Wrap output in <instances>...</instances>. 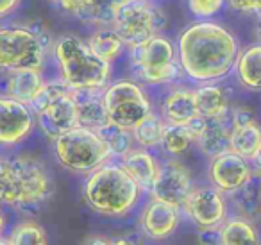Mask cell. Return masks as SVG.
Returning a JSON list of instances; mask_svg holds the SVG:
<instances>
[{
  "mask_svg": "<svg viewBox=\"0 0 261 245\" xmlns=\"http://www.w3.org/2000/svg\"><path fill=\"white\" fill-rule=\"evenodd\" d=\"M240 54L236 36L217 22H197L181 33L177 56L186 77L195 83H217L234 70Z\"/></svg>",
  "mask_w": 261,
  "mask_h": 245,
  "instance_id": "cell-1",
  "label": "cell"
},
{
  "mask_svg": "<svg viewBox=\"0 0 261 245\" xmlns=\"http://www.w3.org/2000/svg\"><path fill=\"white\" fill-rule=\"evenodd\" d=\"M143 190L133 177L116 163H108L88 174L83 186V197L95 213L104 216L129 215L140 202Z\"/></svg>",
  "mask_w": 261,
  "mask_h": 245,
  "instance_id": "cell-2",
  "label": "cell"
},
{
  "mask_svg": "<svg viewBox=\"0 0 261 245\" xmlns=\"http://www.w3.org/2000/svg\"><path fill=\"white\" fill-rule=\"evenodd\" d=\"M59 77L72 90H102L108 86L111 63L98 58L77 34H61L52 45Z\"/></svg>",
  "mask_w": 261,
  "mask_h": 245,
  "instance_id": "cell-3",
  "label": "cell"
},
{
  "mask_svg": "<svg viewBox=\"0 0 261 245\" xmlns=\"http://www.w3.org/2000/svg\"><path fill=\"white\" fill-rule=\"evenodd\" d=\"M54 191L43 165L27 156L0 158V204L29 208L47 201Z\"/></svg>",
  "mask_w": 261,
  "mask_h": 245,
  "instance_id": "cell-4",
  "label": "cell"
},
{
  "mask_svg": "<svg viewBox=\"0 0 261 245\" xmlns=\"http://www.w3.org/2000/svg\"><path fill=\"white\" fill-rule=\"evenodd\" d=\"M52 149L59 165L79 176H88L111 158V151L100 133L84 126L59 133L52 140Z\"/></svg>",
  "mask_w": 261,
  "mask_h": 245,
  "instance_id": "cell-5",
  "label": "cell"
},
{
  "mask_svg": "<svg viewBox=\"0 0 261 245\" xmlns=\"http://www.w3.org/2000/svg\"><path fill=\"white\" fill-rule=\"evenodd\" d=\"M54 41L41 27L2 26L0 27V70H41L47 51Z\"/></svg>",
  "mask_w": 261,
  "mask_h": 245,
  "instance_id": "cell-6",
  "label": "cell"
},
{
  "mask_svg": "<svg viewBox=\"0 0 261 245\" xmlns=\"http://www.w3.org/2000/svg\"><path fill=\"white\" fill-rule=\"evenodd\" d=\"M129 54L136 77L149 84L174 83L181 74L185 76L179 63L177 47L161 34H156L138 47L129 48Z\"/></svg>",
  "mask_w": 261,
  "mask_h": 245,
  "instance_id": "cell-7",
  "label": "cell"
},
{
  "mask_svg": "<svg viewBox=\"0 0 261 245\" xmlns=\"http://www.w3.org/2000/svg\"><path fill=\"white\" fill-rule=\"evenodd\" d=\"M167 23V16L152 0H129L116 13L113 29L118 33L127 48L149 41Z\"/></svg>",
  "mask_w": 261,
  "mask_h": 245,
  "instance_id": "cell-8",
  "label": "cell"
},
{
  "mask_svg": "<svg viewBox=\"0 0 261 245\" xmlns=\"http://www.w3.org/2000/svg\"><path fill=\"white\" fill-rule=\"evenodd\" d=\"M109 122L125 129H135L152 113V104L145 90L133 81H115L102 90Z\"/></svg>",
  "mask_w": 261,
  "mask_h": 245,
  "instance_id": "cell-9",
  "label": "cell"
},
{
  "mask_svg": "<svg viewBox=\"0 0 261 245\" xmlns=\"http://www.w3.org/2000/svg\"><path fill=\"white\" fill-rule=\"evenodd\" d=\"M224 195V191L213 184L193 186L182 204V209L199 229L217 231L227 218V201Z\"/></svg>",
  "mask_w": 261,
  "mask_h": 245,
  "instance_id": "cell-10",
  "label": "cell"
},
{
  "mask_svg": "<svg viewBox=\"0 0 261 245\" xmlns=\"http://www.w3.org/2000/svg\"><path fill=\"white\" fill-rule=\"evenodd\" d=\"M34 120L31 104L0 95V147L11 149L25 141L34 129Z\"/></svg>",
  "mask_w": 261,
  "mask_h": 245,
  "instance_id": "cell-11",
  "label": "cell"
},
{
  "mask_svg": "<svg viewBox=\"0 0 261 245\" xmlns=\"http://www.w3.org/2000/svg\"><path fill=\"white\" fill-rule=\"evenodd\" d=\"M192 188L193 183L188 168L175 159H168L160 166V172H158L156 181L150 186L149 193L154 199H160V201H165L172 206L182 208Z\"/></svg>",
  "mask_w": 261,
  "mask_h": 245,
  "instance_id": "cell-12",
  "label": "cell"
},
{
  "mask_svg": "<svg viewBox=\"0 0 261 245\" xmlns=\"http://www.w3.org/2000/svg\"><path fill=\"white\" fill-rule=\"evenodd\" d=\"M207 176H210L211 184L220 191L234 193L252 179V166L249 159H245L243 156L227 151L211 158Z\"/></svg>",
  "mask_w": 261,
  "mask_h": 245,
  "instance_id": "cell-13",
  "label": "cell"
},
{
  "mask_svg": "<svg viewBox=\"0 0 261 245\" xmlns=\"http://www.w3.org/2000/svg\"><path fill=\"white\" fill-rule=\"evenodd\" d=\"M181 208L172 206L165 201L150 197L140 213V227L150 240H167L177 231L181 220Z\"/></svg>",
  "mask_w": 261,
  "mask_h": 245,
  "instance_id": "cell-14",
  "label": "cell"
},
{
  "mask_svg": "<svg viewBox=\"0 0 261 245\" xmlns=\"http://www.w3.org/2000/svg\"><path fill=\"white\" fill-rule=\"evenodd\" d=\"M36 118L45 136L50 140H54L63 131L79 126V109H77V99L73 90L59 95L43 113L36 115Z\"/></svg>",
  "mask_w": 261,
  "mask_h": 245,
  "instance_id": "cell-15",
  "label": "cell"
},
{
  "mask_svg": "<svg viewBox=\"0 0 261 245\" xmlns=\"http://www.w3.org/2000/svg\"><path fill=\"white\" fill-rule=\"evenodd\" d=\"M231 133L232 124L229 115L213 118L204 116L202 127L197 134V145L207 158H215L222 152L231 151Z\"/></svg>",
  "mask_w": 261,
  "mask_h": 245,
  "instance_id": "cell-16",
  "label": "cell"
},
{
  "mask_svg": "<svg viewBox=\"0 0 261 245\" xmlns=\"http://www.w3.org/2000/svg\"><path fill=\"white\" fill-rule=\"evenodd\" d=\"M120 165L138 183V186L143 191H149L150 186L154 184V181H156L161 163L156 159V156L150 154L149 149L133 147L127 154H123L120 158Z\"/></svg>",
  "mask_w": 261,
  "mask_h": 245,
  "instance_id": "cell-17",
  "label": "cell"
},
{
  "mask_svg": "<svg viewBox=\"0 0 261 245\" xmlns=\"http://www.w3.org/2000/svg\"><path fill=\"white\" fill-rule=\"evenodd\" d=\"M163 118L168 124H179V126H188L190 122L197 118L199 109L195 104V95L193 90L188 88H175L165 97L161 104Z\"/></svg>",
  "mask_w": 261,
  "mask_h": 245,
  "instance_id": "cell-18",
  "label": "cell"
},
{
  "mask_svg": "<svg viewBox=\"0 0 261 245\" xmlns=\"http://www.w3.org/2000/svg\"><path fill=\"white\" fill-rule=\"evenodd\" d=\"M102 90H73L77 99V109H79V126L98 131L109 122Z\"/></svg>",
  "mask_w": 261,
  "mask_h": 245,
  "instance_id": "cell-19",
  "label": "cell"
},
{
  "mask_svg": "<svg viewBox=\"0 0 261 245\" xmlns=\"http://www.w3.org/2000/svg\"><path fill=\"white\" fill-rule=\"evenodd\" d=\"M236 79L250 91H261V41L240 51L234 65Z\"/></svg>",
  "mask_w": 261,
  "mask_h": 245,
  "instance_id": "cell-20",
  "label": "cell"
},
{
  "mask_svg": "<svg viewBox=\"0 0 261 245\" xmlns=\"http://www.w3.org/2000/svg\"><path fill=\"white\" fill-rule=\"evenodd\" d=\"M43 84L45 81L41 77L40 70H15V72H11L9 79L6 81V95L18 99L25 104H31L38 97Z\"/></svg>",
  "mask_w": 261,
  "mask_h": 245,
  "instance_id": "cell-21",
  "label": "cell"
},
{
  "mask_svg": "<svg viewBox=\"0 0 261 245\" xmlns=\"http://www.w3.org/2000/svg\"><path fill=\"white\" fill-rule=\"evenodd\" d=\"M193 95H195V104L200 116L213 118V116L229 115V99L224 88H220L218 84L200 83V86L193 90Z\"/></svg>",
  "mask_w": 261,
  "mask_h": 245,
  "instance_id": "cell-22",
  "label": "cell"
},
{
  "mask_svg": "<svg viewBox=\"0 0 261 245\" xmlns=\"http://www.w3.org/2000/svg\"><path fill=\"white\" fill-rule=\"evenodd\" d=\"M90 48L104 61L113 63L123 54L125 43L113 27H98L88 40Z\"/></svg>",
  "mask_w": 261,
  "mask_h": 245,
  "instance_id": "cell-23",
  "label": "cell"
},
{
  "mask_svg": "<svg viewBox=\"0 0 261 245\" xmlns=\"http://www.w3.org/2000/svg\"><path fill=\"white\" fill-rule=\"evenodd\" d=\"M129 0H88V6L77 13V18L98 27H113L116 13Z\"/></svg>",
  "mask_w": 261,
  "mask_h": 245,
  "instance_id": "cell-24",
  "label": "cell"
},
{
  "mask_svg": "<svg viewBox=\"0 0 261 245\" xmlns=\"http://www.w3.org/2000/svg\"><path fill=\"white\" fill-rule=\"evenodd\" d=\"M261 145V127L256 120L242 124V126H232L231 133V151L236 154L249 159L254 156L257 147Z\"/></svg>",
  "mask_w": 261,
  "mask_h": 245,
  "instance_id": "cell-25",
  "label": "cell"
},
{
  "mask_svg": "<svg viewBox=\"0 0 261 245\" xmlns=\"http://www.w3.org/2000/svg\"><path fill=\"white\" fill-rule=\"evenodd\" d=\"M218 236H220V243L224 245L257 243L259 241L256 227L242 216H232V218L225 220L218 227Z\"/></svg>",
  "mask_w": 261,
  "mask_h": 245,
  "instance_id": "cell-26",
  "label": "cell"
},
{
  "mask_svg": "<svg viewBox=\"0 0 261 245\" xmlns=\"http://www.w3.org/2000/svg\"><path fill=\"white\" fill-rule=\"evenodd\" d=\"M193 143H197V136L190 126H179V124H168L165 126L163 141L161 147L172 156H179L186 152Z\"/></svg>",
  "mask_w": 261,
  "mask_h": 245,
  "instance_id": "cell-27",
  "label": "cell"
},
{
  "mask_svg": "<svg viewBox=\"0 0 261 245\" xmlns=\"http://www.w3.org/2000/svg\"><path fill=\"white\" fill-rule=\"evenodd\" d=\"M165 126H167L165 118L154 115V111L150 113L143 122H140L133 129V136H135V141L138 143V147H145L149 151L160 147L161 141H163Z\"/></svg>",
  "mask_w": 261,
  "mask_h": 245,
  "instance_id": "cell-28",
  "label": "cell"
},
{
  "mask_svg": "<svg viewBox=\"0 0 261 245\" xmlns=\"http://www.w3.org/2000/svg\"><path fill=\"white\" fill-rule=\"evenodd\" d=\"M100 136L104 138V141L108 143L109 151H111V158H122L123 154L133 149V145L136 143L135 136H133V131L125 129V127H120L116 124L108 122L104 127L98 129Z\"/></svg>",
  "mask_w": 261,
  "mask_h": 245,
  "instance_id": "cell-29",
  "label": "cell"
},
{
  "mask_svg": "<svg viewBox=\"0 0 261 245\" xmlns=\"http://www.w3.org/2000/svg\"><path fill=\"white\" fill-rule=\"evenodd\" d=\"M8 243L11 245H45L48 243L47 231L41 224L34 220H23L11 229L8 236Z\"/></svg>",
  "mask_w": 261,
  "mask_h": 245,
  "instance_id": "cell-30",
  "label": "cell"
},
{
  "mask_svg": "<svg viewBox=\"0 0 261 245\" xmlns=\"http://www.w3.org/2000/svg\"><path fill=\"white\" fill-rule=\"evenodd\" d=\"M232 195V201H234L238 211L242 213L243 216H252L254 213L259 209L261 206V188H259V179L257 183L254 181V177L242 186L240 190H236Z\"/></svg>",
  "mask_w": 261,
  "mask_h": 245,
  "instance_id": "cell-31",
  "label": "cell"
},
{
  "mask_svg": "<svg viewBox=\"0 0 261 245\" xmlns=\"http://www.w3.org/2000/svg\"><path fill=\"white\" fill-rule=\"evenodd\" d=\"M68 90H72V88H70L68 84L61 79V77H59L58 81H45L43 88H41V91L38 93V97L31 102V108H33L34 115L43 113L45 109H47L48 106H50L52 102L59 97V95H63Z\"/></svg>",
  "mask_w": 261,
  "mask_h": 245,
  "instance_id": "cell-32",
  "label": "cell"
},
{
  "mask_svg": "<svg viewBox=\"0 0 261 245\" xmlns=\"http://www.w3.org/2000/svg\"><path fill=\"white\" fill-rule=\"evenodd\" d=\"M227 0H188V8L197 18H211L218 15Z\"/></svg>",
  "mask_w": 261,
  "mask_h": 245,
  "instance_id": "cell-33",
  "label": "cell"
},
{
  "mask_svg": "<svg viewBox=\"0 0 261 245\" xmlns=\"http://www.w3.org/2000/svg\"><path fill=\"white\" fill-rule=\"evenodd\" d=\"M227 4L240 13H257V15H261V0H227Z\"/></svg>",
  "mask_w": 261,
  "mask_h": 245,
  "instance_id": "cell-34",
  "label": "cell"
},
{
  "mask_svg": "<svg viewBox=\"0 0 261 245\" xmlns=\"http://www.w3.org/2000/svg\"><path fill=\"white\" fill-rule=\"evenodd\" d=\"M54 4H58L61 9L72 13V15H77L83 8L88 6V0H52Z\"/></svg>",
  "mask_w": 261,
  "mask_h": 245,
  "instance_id": "cell-35",
  "label": "cell"
},
{
  "mask_svg": "<svg viewBox=\"0 0 261 245\" xmlns=\"http://www.w3.org/2000/svg\"><path fill=\"white\" fill-rule=\"evenodd\" d=\"M22 0H0V20L11 16L20 8Z\"/></svg>",
  "mask_w": 261,
  "mask_h": 245,
  "instance_id": "cell-36",
  "label": "cell"
},
{
  "mask_svg": "<svg viewBox=\"0 0 261 245\" xmlns=\"http://www.w3.org/2000/svg\"><path fill=\"white\" fill-rule=\"evenodd\" d=\"M83 243H104L109 245L113 243V238H104V236H90V238H84Z\"/></svg>",
  "mask_w": 261,
  "mask_h": 245,
  "instance_id": "cell-37",
  "label": "cell"
},
{
  "mask_svg": "<svg viewBox=\"0 0 261 245\" xmlns=\"http://www.w3.org/2000/svg\"><path fill=\"white\" fill-rule=\"evenodd\" d=\"M250 163H252V166L257 170V172L261 174V145L257 147V151L254 152V156L250 158Z\"/></svg>",
  "mask_w": 261,
  "mask_h": 245,
  "instance_id": "cell-38",
  "label": "cell"
},
{
  "mask_svg": "<svg viewBox=\"0 0 261 245\" xmlns=\"http://www.w3.org/2000/svg\"><path fill=\"white\" fill-rule=\"evenodd\" d=\"M4 227H6V218H4V215H2V211H0V236L4 234Z\"/></svg>",
  "mask_w": 261,
  "mask_h": 245,
  "instance_id": "cell-39",
  "label": "cell"
},
{
  "mask_svg": "<svg viewBox=\"0 0 261 245\" xmlns=\"http://www.w3.org/2000/svg\"><path fill=\"white\" fill-rule=\"evenodd\" d=\"M257 36L261 40V16H259V22H257Z\"/></svg>",
  "mask_w": 261,
  "mask_h": 245,
  "instance_id": "cell-40",
  "label": "cell"
},
{
  "mask_svg": "<svg viewBox=\"0 0 261 245\" xmlns=\"http://www.w3.org/2000/svg\"><path fill=\"white\" fill-rule=\"evenodd\" d=\"M259 188H261V174H259Z\"/></svg>",
  "mask_w": 261,
  "mask_h": 245,
  "instance_id": "cell-41",
  "label": "cell"
}]
</instances>
